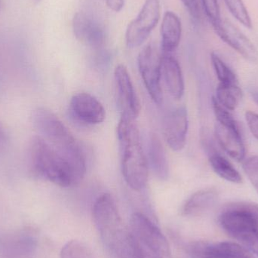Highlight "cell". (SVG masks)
Returning <instances> with one entry per match:
<instances>
[{
	"instance_id": "obj_1",
	"label": "cell",
	"mask_w": 258,
	"mask_h": 258,
	"mask_svg": "<svg viewBox=\"0 0 258 258\" xmlns=\"http://www.w3.org/2000/svg\"><path fill=\"white\" fill-rule=\"evenodd\" d=\"M94 222L112 258H139L132 245L117 206L110 194L100 196L92 209Z\"/></svg>"
},
{
	"instance_id": "obj_2",
	"label": "cell",
	"mask_w": 258,
	"mask_h": 258,
	"mask_svg": "<svg viewBox=\"0 0 258 258\" xmlns=\"http://www.w3.org/2000/svg\"><path fill=\"white\" fill-rule=\"evenodd\" d=\"M27 153V166L33 177L61 187H71L81 182L69 162L41 137L30 140Z\"/></svg>"
},
{
	"instance_id": "obj_3",
	"label": "cell",
	"mask_w": 258,
	"mask_h": 258,
	"mask_svg": "<svg viewBox=\"0 0 258 258\" xmlns=\"http://www.w3.org/2000/svg\"><path fill=\"white\" fill-rule=\"evenodd\" d=\"M117 136L124 179L134 190H142L148 181V160L141 144L135 119L121 116Z\"/></svg>"
},
{
	"instance_id": "obj_4",
	"label": "cell",
	"mask_w": 258,
	"mask_h": 258,
	"mask_svg": "<svg viewBox=\"0 0 258 258\" xmlns=\"http://www.w3.org/2000/svg\"><path fill=\"white\" fill-rule=\"evenodd\" d=\"M221 227L258 256V205L236 202L225 205L218 215Z\"/></svg>"
},
{
	"instance_id": "obj_5",
	"label": "cell",
	"mask_w": 258,
	"mask_h": 258,
	"mask_svg": "<svg viewBox=\"0 0 258 258\" xmlns=\"http://www.w3.org/2000/svg\"><path fill=\"white\" fill-rule=\"evenodd\" d=\"M31 119L39 137L54 147L70 163H79L86 158L74 135L51 110L43 107L36 108L32 113Z\"/></svg>"
},
{
	"instance_id": "obj_6",
	"label": "cell",
	"mask_w": 258,
	"mask_h": 258,
	"mask_svg": "<svg viewBox=\"0 0 258 258\" xmlns=\"http://www.w3.org/2000/svg\"><path fill=\"white\" fill-rule=\"evenodd\" d=\"M128 231L139 258H171L166 238L145 215L134 213L131 216Z\"/></svg>"
},
{
	"instance_id": "obj_7",
	"label": "cell",
	"mask_w": 258,
	"mask_h": 258,
	"mask_svg": "<svg viewBox=\"0 0 258 258\" xmlns=\"http://www.w3.org/2000/svg\"><path fill=\"white\" fill-rule=\"evenodd\" d=\"M162 50L155 44L146 45L141 51L138 57V69L144 86L156 104L160 105L163 101V93L161 86V77L162 74Z\"/></svg>"
},
{
	"instance_id": "obj_8",
	"label": "cell",
	"mask_w": 258,
	"mask_h": 258,
	"mask_svg": "<svg viewBox=\"0 0 258 258\" xmlns=\"http://www.w3.org/2000/svg\"><path fill=\"white\" fill-rule=\"evenodd\" d=\"M160 18L159 0H146L136 18L133 20L125 32V43L130 48H138L147 40L156 28Z\"/></svg>"
},
{
	"instance_id": "obj_9",
	"label": "cell",
	"mask_w": 258,
	"mask_h": 258,
	"mask_svg": "<svg viewBox=\"0 0 258 258\" xmlns=\"http://www.w3.org/2000/svg\"><path fill=\"white\" fill-rule=\"evenodd\" d=\"M38 245L36 232L23 229L0 236V256L4 258H33Z\"/></svg>"
},
{
	"instance_id": "obj_10",
	"label": "cell",
	"mask_w": 258,
	"mask_h": 258,
	"mask_svg": "<svg viewBox=\"0 0 258 258\" xmlns=\"http://www.w3.org/2000/svg\"><path fill=\"white\" fill-rule=\"evenodd\" d=\"M73 31L79 42L95 50L101 49L106 42L102 24L90 14L78 12L73 18Z\"/></svg>"
},
{
	"instance_id": "obj_11",
	"label": "cell",
	"mask_w": 258,
	"mask_h": 258,
	"mask_svg": "<svg viewBox=\"0 0 258 258\" xmlns=\"http://www.w3.org/2000/svg\"><path fill=\"white\" fill-rule=\"evenodd\" d=\"M114 76L121 116L135 119L141 112V103L126 67L123 64L118 65L115 69Z\"/></svg>"
},
{
	"instance_id": "obj_12",
	"label": "cell",
	"mask_w": 258,
	"mask_h": 258,
	"mask_svg": "<svg viewBox=\"0 0 258 258\" xmlns=\"http://www.w3.org/2000/svg\"><path fill=\"white\" fill-rule=\"evenodd\" d=\"M192 258H252L239 244L233 242H192L186 245Z\"/></svg>"
},
{
	"instance_id": "obj_13",
	"label": "cell",
	"mask_w": 258,
	"mask_h": 258,
	"mask_svg": "<svg viewBox=\"0 0 258 258\" xmlns=\"http://www.w3.org/2000/svg\"><path fill=\"white\" fill-rule=\"evenodd\" d=\"M212 27L221 40L236 52L250 61H257L258 53L255 46L237 27L227 20L221 19Z\"/></svg>"
},
{
	"instance_id": "obj_14",
	"label": "cell",
	"mask_w": 258,
	"mask_h": 258,
	"mask_svg": "<svg viewBox=\"0 0 258 258\" xmlns=\"http://www.w3.org/2000/svg\"><path fill=\"white\" fill-rule=\"evenodd\" d=\"M70 112L76 120L87 125L102 123L106 117L104 106L88 93H79L73 96L70 103Z\"/></svg>"
},
{
	"instance_id": "obj_15",
	"label": "cell",
	"mask_w": 258,
	"mask_h": 258,
	"mask_svg": "<svg viewBox=\"0 0 258 258\" xmlns=\"http://www.w3.org/2000/svg\"><path fill=\"white\" fill-rule=\"evenodd\" d=\"M188 122L187 110L185 107L175 109L165 117L163 123L164 138L174 151H180L186 145Z\"/></svg>"
},
{
	"instance_id": "obj_16",
	"label": "cell",
	"mask_w": 258,
	"mask_h": 258,
	"mask_svg": "<svg viewBox=\"0 0 258 258\" xmlns=\"http://www.w3.org/2000/svg\"><path fill=\"white\" fill-rule=\"evenodd\" d=\"M215 137L224 151L238 162L243 160L245 148L239 127L228 126L217 122Z\"/></svg>"
},
{
	"instance_id": "obj_17",
	"label": "cell",
	"mask_w": 258,
	"mask_h": 258,
	"mask_svg": "<svg viewBox=\"0 0 258 258\" xmlns=\"http://www.w3.org/2000/svg\"><path fill=\"white\" fill-rule=\"evenodd\" d=\"M161 50L163 54H171L177 49L182 36V24L174 12H165L161 24Z\"/></svg>"
},
{
	"instance_id": "obj_18",
	"label": "cell",
	"mask_w": 258,
	"mask_h": 258,
	"mask_svg": "<svg viewBox=\"0 0 258 258\" xmlns=\"http://www.w3.org/2000/svg\"><path fill=\"white\" fill-rule=\"evenodd\" d=\"M162 73L168 92L174 99L180 100L184 94V81L180 63L171 54H163Z\"/></svg>"
},
{
	"instance_id": "obj_19",
	"label": "cell",
	"mask_w": 258,
	"mask_h": 258,
	"mask_svg": "<svg viewBox=\"0 0 258 258\" xmlns=\"http://www.w3.org/2000/svg\"><path fill=\"white\" fill-rule=\"evenodd\" d=\"M218 200V191L215 189H201L192 194L183 204L182 215L198 216L210 210Z\"/></svg>"
},
{
	"instance_id": "obj_20",
	"label": "cell",
	"mask_w": 258,
	"mask_h": 258,
	"mask_svg": "<svg viewBox=\"0 0 258 258\" xmlns=\"http://www.w3.org/2000/svg\"><path fill=\"white\" fill-rule=\"evenodd\" d=\"M148 153L149 162L153 172L159 180H166L169 177V164L163 144L156 134L150 135Z\"/></svg>"
},
{
	"instance_id": "obj_21",
	"label": "cell",
	"mask_w": 258,
	"mask_h": 258,
	"mask_svg": "<svg viewBox=\"0 0 258 258\" xmlns=\"http://www.w3.org/2000/svg\"><path fill=\"white\" fill-rule=\"evenodd\" d=\"M217 102L228 110H236L242 98L239 85L219 83L216 90Z\"/></svg>"
},
{
	"instance_id": "obj_22",
	"label": "cell",
	"mask_w": 258,
	"mask_h": 258,
	"mask_svg": "<svg viewBox=\"0 0 258 258\" xmlns=\"http://www.w3.org/2000/svg\"><path fill=\"white\" fill-rule=\"evenodd\" d=\"M211 166L221 178L233 183L242 182V176L233 165L224 156L218 153H213L209 157Z\"/></svg>"
},
{
	"instance_id": "obj_23",
	"label": "cell",
	"mask_w": 258,
	"mask_h": 258,
	"mask_svg": "<svg viewBox=\"0 0 258 258\" xmlns=\"http://www.w3.org/2000/svg\"><path fill=\"white\" fill-rule=\"evenodd\" d=\"M211 60L220 83L239 85L236 74L218 54L212 52L211 54Z\"/></svg>"
},
{
	"instance_id": "obj_24",
	"label": "cell",
	"mask_w": 258,
	"mask_h": 258,
	"mask_svg": "<svg viewBox=\"0 0 258 258\" xmlns=\"http://www.w3.org/2000/svg\"><path fill=\"white\" fill-rule=\"evenodd\" d=\"M60 258H95L90 248L80 241L68 242L62 248Z\"/></svg>"
},
{
	"instance_id": "obj_25",
	"label": "cell",
	"mask_w": 258,
	"mask_h": 258,
	"mask_svg": "<svg viewBox=\"0 0 258 258\" xmlns=\"http://www.w3.org/2000/svg\"><path fill=\"white\" fill-rule=\"evenodd\" d=\"M231 15L248 29L252 28V21L242 0H224Z\"/></svg>"
},
{
	"instance_id": "obj_26",
	"label": "cell",
	"mask_w": 258,
	"mask_h": 258,
	"mask_svg": "<svg viewBox=\"0 0 258 258\" xmlns=\"http://www.w3.org/2000/svg\"><path fill=\"white\" fill-rule=\"evenodd\" d=\"M242 168L258 194V155L248 158L244 162Z\"/></svg>"
},
{
	"instance_id": "obj_27",
	"label": "cell",
	"mask_w": 258,
	"mask_h": 258,
	"mask_svg": "<svg viewBox=\"0 0 258 258\" xmlns=\"http://www.w3.org/2000/svg\"><path fill=\"white\" fill-rule=\"evenodd\" d=\"M201 3L203 11L212 26L222 19L218 0H201Z\"/></svg>"
},
{
	"instance_id": "obj_28",
	"label": "cell",
	"mask_w": 258,
	"mask_h": 258,
	"mask_svg": "<svg viewBox=\"0 0 258 258\" xmlns=\"http://www.w3.org/2000/svg\"><path fill=\"white\" fill-rule=\"evenodd\" d=\"M212 104H213L214 112L218 123L228 125V126L239 127L233 115L229 112L228 110L220 105L215 98L212 100Z\"/></svg>"
},
{
	"instance_id": "obj_29",
	"label": "cell",
	"mask_w": 258,
	"mask_h": 258,
	"mask_svg": "<svg viewBox=\"0 0 258 258\" xmlns=\"http://www.w3.org/2000/svg\"><path fill=\"white\" fill-rule=\"evenodd\" d=\"M183 6L187 9L191 18L195 21L200 19V10L198 0H180Z\"/></svg>"
},
{
	"instance_id": "obj_30",
	"label": "cell",
	"mask_w": 258,
	"mask_h": 258,
	"mask_svg": "<svg viewBox=\"0 0 258 258\" xmlns=\"http://www.w3.org/2000/svg\"><path fill=\"white\" fill-rule=\"evenodd\" d=\"M245 119L250 132L258 140V114L254 112L247 111L245 113Z\"/></svg>"
},
{
	"instance_id": "obj_31",
	"label": "cell",
	"mask_w": 258,
	"mask_h": 258,
	"mask_svg": "<svg viewBox=\"0 0 258 258\" xmlns=\"http://www.w3.org/2000/svg\"><path fill=\"white\" fill-rule=\"evenodd\" d=\"M107 7L115 12H119L123 9L125 0H104Z\"/></svg>"
},
{
	"instance_id": "obj_32",
	"label": "cell",
	"mask_w": 258,
	"mask_h": 258,
	"mask_svg": "<svg viewBox=\"0 0 258 258\" xmlns=\"http://www.w3.org/2000/svg\"><path fill=\"white\" fill-rule=\"evenodd\" d=\"M9 144V136L4 127L0 124V154L3 153Z\"/></svg>"
},
{
	"instance_id": "obj_33",
	"label": "cell",
	"mask_w": 258,
	"mask_h": 258,
	"mask_svg": "<svg viewBox=\"0 0 258 258\" xmlns=\"http://www.w3.org/2000/svg\"><path fill=\"white\" fill-rule=\"evenodd\" d=\"M252 98L254 101L258 104V93L257 92H253Z\"/></svg>"
},
{
	"instance_id": "obj_34",
	"label": "cell",
	"mask_w": 258,
	"mask_h": 258,
	"mask_svg": "<svg viewBox=\"0 0 258 258\" xmlns=\"http://www.w3.org/2000/svg\"><path fill=\"white\" fill-rule=\"evenodd\" d=\"M33 1L35 3H39L41 0H33Z\"/></svg>"
}]
</instances>
